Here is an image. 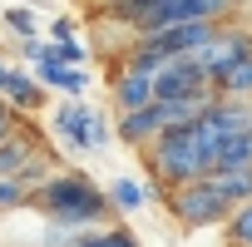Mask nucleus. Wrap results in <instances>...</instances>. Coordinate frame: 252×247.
<instances>
[{
    "instance_id": "f257e3e1",
    "label": "nucleus",
    "mask_w": 252,
    "mask_h": 247,
    "mask_svg": "<svg viewBox=\"0 0 252 247\" xmlns=\"http://www.w3.org/2000/svg\"><path fill=\"white\" fill-rule=\"evenodd\" d=\"M30 213H40L50 227H69V232H89V227H104L114 222V203L109 193L84 173V168H55L25 203Z\"/></svg>"
},
{
    "instance_id": "f03ea898",
    "label": "nucleus",
    "mask_w": 252,
    "mask_h": 247,
    "mask_svg": "<svg viewBox=\"0 0 252 247\" xmlns=\"http://www.w3.org/2000/svg\"><path fill=\"white\" fill-rule=\"evenodd\" d=\"M139 163H144V178H149V193L163 198L168 188L178 183H193L208 173V154H203V139L193 129V119L188 124H173V129H163L154 144L139 149Z\"/></svg>"
},
{
    "instance_id": "7ed1b4c3",
    "label": "nucleus",
    "mask_w": 252,
    "mask_h": 247,
    "mask_svg": "<svg viewBox=\"0 0 252 247\" xmlns=\"http://www.w3.org/2000/svg\"><path fill=\"white\" fill-rule=\"evenodd\" d=\"M158 203L168 208V217H173L183 232H208V227H222V222H227V213H232V203L213 188V178H208V173H203V178H193V183L168 188Z\"/></svg>"
},
{
    "instance_id": "20e7f679",
    "label": "nucleus",
    "mask_w": 252,
    "mask_h": 247,
    "mask_svg": "<svg viewBox=\"0 0 252 247\" xmlns=\"http://www.w3.org/2000/svg\"><path fill=\"white\" fill-rule=\"evenodd\" d=\"M55 139L74 154H104L114 144V124L99 104H84V94H79L55 109Z\"/></svg>"
},
{
    "instance_id": "39448f33",
    "label": "nucleus",
    "mask_w": 252,
    "mask_h": 247,
    "mask_svg": "<svg viewBox=\"0 0 252 247\" xmlns=\"http://www.w3.org/2000/svg\"><path fill=\"white\" fill-rule=\"evenodd\" d=\"M247 55H252V25H218V35H213L203 50H193V60L203 64V74L213 79V89H218Z\"/></svg>"
},
{
    "instance_id": "423d86ee",
    "label": "nucleus",
    "mask_w": 252,
    "mask_h": 247,
    "mask_svg": "<svg viewBox=\"0 0 252 247\" xmlns=\"http://www.w3.org/2000/svg\"><path fill=\"white\" fill-rule=\"evenodd\" d=\"M193 94H213V79L203 74V64L193 55L163 60V69L154 74V99H193Z\"/></svg>"
},
{
    "instance_id": "0eeeda50",
    "label": "nucleus",
    "mask_w": 252,
    "mask_h": 247,
    "mask_svg": "<svg viewBox=\"0 0 252 247\" xmlns=\"http://www.w3.org/2000/svg\"><path fill=\"white\" fill-rule=\"evenodd\" d=\"M109 104H114L119 114L154 104V74L129 69V64H119V60H114V64H109Z\"/></svg>"
},
{
    "instance_id": "6e6552de",
    "label": "nucleus",
    "mask_w": 252,
    "mask_h": 247,
    "mask_svg": "<svg viewBox=\"0 0 252 247\" xmlns=\"http://www.w3.org/2000/svg\"><path fill=\"white\" fill-rule=\"evenodd\" d=\"M40 144H45V129H40V124H30V114H25L15 129L0 139V178H15V173L30 163V154H35Z\"/></svg>"
},
{
    "instance_id": "1a4fd4ad",
    "label": "nucleus",
    "mask_w": 252,
    "mask_h": 247,
    "mask_svg": "<svg viewBox=\"0 0 252 247\" xmlns=\"http://www.w3.org/2000/svg\"><path fill=\"white\" fill-rule=\"evenodd\" d=\"M0 94H5V99H10L20 114H30V119H35V114L45 109V94H50V89L35 79V69H20V64H10V74H5V84H0Z\"/></svg>"
},
{
    "instance_id": "9d476101",
    "label": "nucleus",
    "mask_w": 252,
    "mask_h": 247,
    "mask_svg": "<svg viewBox=\"0 0 252 247\" xmlns=\"http://www.w3.org/2000/svg\"><path fill=\"white\" fill-rule=\"evenodd\" d=\"M104 193H109V203H114V213H119V217H124V213H139V208H149V203H154L149 178H114Z\"/></svg>"
},
{
    "instance_id": "9b49d317",
    "label": "nucleus",
    "mask_w": 252,
    "mask_h": 247,
    "mask_svg": "<svg viewBox=\"0 0 252 247\" xmlns=\"http://www.w3.org/2000/svg\"><path fill=\"white\" fill-rule=\"evenodd\" d=\"M69 247H144V242H139V232H134V227H124V222L114 217V222H104V227L79 232Z\"/></svg>"
},
{
    "instance_id": "f8f14e48",
    "label": "nucleus",
    "mask_w": 252,
    "mask_h": 247,
    "mask_svg": "<svg viewBox=\"0 0 252 247\" xmlns=\"http://www.w3.org/2000/svg\"><path fill=\"white\" fill-rule=\"evenodd\" d=\"M208 178H213V188H218V193H222L232 208L252 198V168H213Z\"/></svg>"
},
{
    "instance_id": "ddd939ff",
    "label": "nucleus",
    "mask_w": 252,
    "mask_h": 247,
    "mask_svg": "<svg viewBox=\"0 0 252 247\" xmlns=\"http://www.w3.org/2000/svg\"><path fill=\"white\" fill-rule=\"evenodd\" d=\"M218 232H222V247H252V198L237 203Z\"/></svg>"
},
{
    "instance_id": "4468645a",
    "label": "nucleus",
    "mask_w": 252,
    "mask_h": 247,
    "mask_svg": "<svg viewBox=\"0 0 252 247\" xmlns=\"http://www.w3.org/2000/svg\"><path fill=\"white\" fill-rule=\"evenodd\" d=\"M0 25H5L15 40H40V20H35L30 5H5L0 10Z\"/></svg>"
},
{
    "instance_id": "2eb2a0df",
    "label": "nucleus",
    "mask_w": 252,
    "mask_h": 247,
    "mask_svg": "<svg viewBox=\"0 0 252 247\" xmlns=\"http://www.w3.org/2000/svg\"><path fill=\"white\" fill-rule=\"evenodd\" d=\"M218 94H232V99H252V55H247V60H242V64H237V69H232V74L218 84Z\"/></svg>"
},
{
    "instance_id": "dca6fc26",
    "label": "nucleus",
    "mask_w": 252,
    "mask_h": 247,
    "mask_svg": "<svg viewBox=\"0 0 252 247\" xmlns=\"http://www.w3.org/2000/svg\"><path fill=\"white\" fill-rule=\"evenodd\" d=\"M30 203V188L15 183V178H0V213H20Z\"/></svg>"
},
{
    "instance_id": "f3484780",
    "label": "nucleus",
    "mask_w": 252,
    "mask_h": 247,
    "mask_svg": "<svg viewBox=\"0 0 252 247\" xmlns=\"http://www.w3.org/2000/svg\"><path fill=\"white\" fill-rule=\"evenodd\" d=\"M55 45H60V60H64V64H74V69H84V60H89V50H84L79 40H55Z\"/></svg>"
},
{
    "instance_id": "a211bd4d",
    "label": "nucleus",
    "mask_w": 252,
    "mask_h": 247,
    "mask_svg": "<svg viewBox=\"0 0 252 247\" xmlns=\"http://www.w3.org/2000/svg\"><path fill=\"white\" fill-rule=\"evenodd\" d=\"M20 119H25V114H20V109H15V104L5 99V94H0V139H5V134L15 129V124H20Z\"/></svg>"
},
{
    "instance_id": "6ab92c4d",
    "label": "nucleus",
    "mask_w": 252,
    "mask_h": 247,
    "mask_svg": "<svg viewBox=\"0 0 252 247\" xmlns=\"http://www.w3.org/2000/svg\"><path fill=\"white\" fill-rule=\"evenodd\" d=\"M45 30H50V40H74V20H69V15H55Z\"/></svg>"
},
{
    "instance_id": "aec40b11",
    "label": "nucleus",
    "mask_w": 252,
    "mask_h": 247,
    "mask_svg": "<svg viewBox=\"0 0 252 247\" xmlns=\"http://www.w3.org/2000/svg\"><path fill=\"white\" fill-rule=\"evenodd\" d=\"M5 74H10V60H5V55H0V84H5Z\"/></svg>"
},
{
    "instance_id": "412c9836",
    "label": "nucleus",
    "mask_w": 252,
    "mask_h": 247,
    "mask_svg": "<svg viewBox=\"0 0 252 247\" xmlns=\"http://www.w3.org/2000/svg\"><path fill=\"white\" fill-rule=\"evenodd\" d=\"M232 5H237V10H247V5H252V0H232Z\"/></svg>"
},
{
    "instance_id": "4be33fe9",
    "label": "nucleus",
    "mask_w": 252,
    "mask_h": 247,
    "mask_svg": "<svg viewBox=\"0 0 252 247\" xmlns=\"http://www.w3.org/2000/svg\"><path fill=\"white\" fill-rule=\"evenodd\" d=\"M84 5H109V0H84Z\"/></svg>"
},
{
    "instance_id": "5701e85b",
    "label": "nucleus",
    "mask_w": 252,
    "mask_h": 247,
    "mask_svg": "<svg viewBox=\"0 0 252 247\" xmlns=\"http://www.w3.org/2000/svg\"><path fill=\"white\" fill-rule=\"evenodd\" d=\"M247 10H252V5H247Z\"/></svg>"
}]
</instances>
